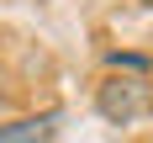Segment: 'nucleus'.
<instances>
[{"label":"nucleus","mask_w":153,"mask_h":143,"mask_svg":"<svg viewBox=\"0 0 153 143\" xmlns=\"http://www.w3.org/2000/svg\"><path fill=\"white\" fill-rule=\"evenodd\" d=\"M148 106H153V90H148V79H137V74H106L95 85V111H100L111 127L137 122Z\"/></svg>","instance_id":"f257e3e1"},{"label":"nucleus","mask_w":153,"mask_h":143,"mask_svg":"<svg viewBox=\"0 0 153 143\" xmlns=\"http://www.w3.org/2000/svg\"><path fill=\"white\" fill-rule=\"evenodd\" d=\"M53 133V111L42 117H16V122H0V143H42Z\"/></svg>","instance_id":"f03ea898"},{"label":"nucleus","mask_w":153,"mask_h":143,"mask_svg":"<svg viewBox=\"0 0 153 143\" xmlns=\"http://www.w3.org/2000/svg\"><path fill=\"white\" fill-rule=\"evenodd\" d=\"M106 69H111V74H137V79H148L153 58H148V53H132V48H111V53H106Z\"/></svg>","instance_id":"7ed1b4c3"},{"label":"nucleus","mask_w":153,"mask_h":143,"mask_svg":"<svg viewBox=\"0 0 153 143\" xmlns=\"http://www.w3.org/2000/svg\"><path fill=\"white\" fill-rule=\"evenodd\" d=\"M148 5H153V0H148Z\"/></svg>","instance_id":"20e7f679"}]
</instances>
